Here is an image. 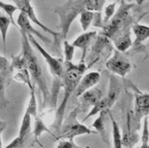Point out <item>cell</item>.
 I'll list each match as a JSON object with an SVG mask.
<instances>
[{"mask_svg":"<svg viewBox=\"0 0 149 148\" xmlns=\"http://www.w3.org/2000/svg\"><path fill=\"white\" fill-rule=\"evenodd\" d=\"M63 78H62V88H63V97L56 108L55 115H54V121L51 125V127L54 129V131L59 135L60 127H61L62 123L64 119V112H65V108L68 104V101L72 97L74 92L76 90L79 81L84 76V73L87 70V66L85 62L80 61L78 64H74V62H68L63 61ZM56 139V138H55Z\"/></svg>","mask_w":149,"mask_h":148,"instance_id":"6da1fadb","label":"cell"},{"mask_svg":"<svg viewBox=\"0 0 149 148\" xmlns=\"http://www.w3.org/2000/svg\"><path fill=\"white\" fill-rule=\"evenodd\" d=\"M22 53H23L24 57L26 59V66H27V70L29 72L31 79L33 80L34 85L37 84L39 87L40 91H41L42 95H43V102H42V107H46V105L49 102V96L50 92L48 91L47 83H46V79L44 76L43 72H42L41 66H40L39 59L34 53V50L32 48V45L30 44L28 37L25 33H22Z\"/></svg>","mask_w":149,"mask_h":148,"instance_id":"7a4b0ae2","label":"cell"},{"mask_svg":"<svg viewBox=\"0 0 149 148\" xmlns=\"http://www.w3.org/2000/svg\"><path fill=\"white\" fill-rule=\"evenodd\" d=\"M28 40H29L30 44L32 46L36 48L38 51L40 52L43 58L45 59L46 64L49 66L50 73L52 75V78H53V84H52V88L50 91V96H49V104L50 106L53 108L55 107L56 102H57V97L59 94V90L62 87V78H63V61L58 58L52 56L50 53H48V51H46L40 43L35 39V37L32 35H27Z\"/></svg>","mask_w":149,"mask_h":148,"instance_id":"3957f363","label":"cell"},{"mask_svg":"<svg viewBox=\"0 0 149 148\" xmlns=\"http://www.w3.org/2000/svg\"><path fill=\"white\" fill-rule=\"evenodd\" d=\"M133 6H134L133 3L128 4L126 2H122V5L118 8V10L103 27V31L102 33H100V35L106 37L108 40H113L122 33L130 30V25L132 22L130 15V8H132Z\"/></svg>","mask_w":149,"mask_h":148,"instance_id":"277c9868","label":"cell"},{"mask_svg":"<svg viewBox=\"0 0 149 148\" xmlns=\"http://www.w3.org/2000/svg\"><path fill=\"white\" fill-rule=\"evenodd\" d=\"M86 1H66L54 8V13L59 17V28L61 29L60 38L65 40L72 22L85 9Z\"/></svg>","mask_w":149,"mask_h":148,"instance_id":"5b68a950","label":"cell"},{"mask_svg":"<svg viewBox=\"0 0 149 148\" xmlns=\"http://www.w3.org/2000/svg\"><path fill=\"white\" fill-rule=\"evenodd\" d=\"M78 111H79V107H76L70 111L66 119H63V123L60 127L59 135L56 137L57 140H74V138L77 136L90 135V134L96 133L90 130L87 126L78 121Z\"/></svg>","mask_w":149,"mask_h":148,"instance_id":"8992f818","label":"cell"},{"mask_svg":"<svg viewBox=\"0 0 149 148\" xmlns=\"http://www.w3.org/2000/svg\"><path fill=\"white\" fill-rule=\"evenodd\" d=\"M15 5L17 7L19 11L24 13L27 17L29 19L30 22H32L33 24H35L36 26L40 28V29L43 30L45 33H48L53 37L54 39V42L55 44H57V47L59 48V45H60V32H55L53 30H51L50 28H48L47 26H45L39 19L37 17L36 15V13L34 10V7L33 5L31 4L30 1H15Z\"/></svg>","mask_w":149,"mask_h":148,"instance_id":"52a82bcc","label":"cell"},{"mask_svg":"<svg viewBox=\"0 0 149 148\" xmlns=\"http://www.w3.org/2000/svg\"><path fill=\"white\" fill-rule=\"evenodd\" d=\"M106 68L112 73L120 77H125L127 74L132 70V64L130 60L127 58L126 55L122 52L118 51L116 49L113 50V54L105 64Z\"/></svg>","mask_w":149,"mask_h":148,"instance_id":"ba28073f","label":"cell"},{"mask_svg":"<svg viewBox=\"0 0 149 148\" xmlns=\"http://www.w3.org/2000/svg\"><path fill=\"white\" fill-rule=\"evenodd\" d=\"M135 89V113H134V124L136 126L135 131L140 128L141 119L145 117H148L149 110V95L148 93H143L140 90Z\"/></svg>","mask_w":149,"mask_h":148,"instance_id":"9c48e42d","label":"cell"},{"mask_svg":"<svg viewBox=\"0 0 149 148\" xmlns=\"http://www.w3.org/2000/svg\"><path fill=\"white\" fill-rule=\"evenodd\" d=\"M100 78H101V75H100L99 72H90L88 74L84 75L81 78V80L79 81V83H78L72 96L74 98H79L83 93L92 89L93 86H95L97 83H99Z\"/></svg>","mask_w":149,"mask_h":148,"instance_id":"30bf717a","label":"cell"},{"mask_svg":"<svg viewBox=\"0 0 149 148\" xmlns=\"http://www.w3.org/2000/svg\"><path fill=\"white\" fill-rule=\"evenodd\" d=\"M15 23H17V29H19V31H21L22 33H25L26 35H32V36H34V37L36 36V37H38L43 42L50 41L49 38L46 37L43 34H41L38 30H36L35 28L32 26L31 22L29 21L27 15L24 13H22V11H19V17H17V20Z\"/></svg>","mask_w":149,"mask_h":148,"instance_id":"8fae6325","label":"cell"},{"mask_svg":"<svg viewBox=\"0 0 149 148\" xmlns=\"http://www.w3.org/2000/svg\"><path fill=\"white\" fill-rule=\"evenodd\" d=\"M105 96L104 92L101 89L98 88H92L90 90L86 91L85 93L79 97L80 98V107L82 110H86L89 107H93L98 101L101 100Z\"/></svg>","mask_w":149,"mask_h":148,"instance_id":"7c38bea8","label":"cell"},{"mask_svg":"<svg viewBox=\"0 0 149 148\" xmlns=\"http://www.w3.org/2000/svg\"><path fill=\"white\" fill-rule=\"evenodd\" d=\"M106 49H111L109 40L102 35H99L98 37H96L95 41H94L93 45H92L91 52L88 54V58L90 57L89 68H90V66L94 64L99 59L100 55L103 54V51Z\"/></svg>","mask_w":149,"mask_h":148,"instance_id":"4fadbf2b","label":"cell"},{"mask_svg":"<svg viewBox=\"0 0 149 148\" xmlns=\"http://www.w3.org/2000/svg\"><path fill=\"white\" fill-rule=\"evenodd\" d=\"M97 33L95 31L91 32H84L83 34H81L80 36H78L74 41L72 43V45L74 48H80L82 50V59L81 62H85L86 55L88 53V50H89V46L91 45L93 39L96 37Z\"/></svg>","mask_w":149,"mask_h":148,"instance_id":"5bb4252c","label":"cell"},{"mask_svg":"<svg viewBox=\"0 0 149 148\" xmlns=\"http://www.w3.org/2000/svg\"><path fill=\"white\" fill-rule=\"evenodd\" d=\"M122 91V82L120 79H118L113 75H110L109 77V88H108V92L106 96H104V99L107 104V108H111L113 104L116 102L118 96Z\"/></svg>","mask_w":149,"mask_h":148,"instance_id":"9a60e30c","label":"cell"},{"mask_svg":"<svg viewBox=\"0 0 149 148\" xmlns=\"http://www.w3.org/2000/svg\"><path fill=\"white\" fill-rule=\"evenodd\" d=\"M133 33L135 35V41L134 45L139 46L145 41V40L148 39L149 37V27L145 25H141V24H134L132 27Z\"/></svg>","mask_w":149,"mask_h":148,"instance_id":"2e32d148","label":"cell"},{"mask_svg":"<svg viewBox=\"0 0 149 148\" xmlns=\"http://www.w3.org/2000/svg\"><path fill=\"white\" fill-rule=\"evenodd\" d=\"M112 41L114 42V45H116V49L120 52H125L129 49V48L132 46V39H131V31L124 32L120 35H118L116 38H114Z\"/></svg>","mask_w":149,"mask_h":148,"instance_id":"e0dca14e","label":"cell"},{"mask_svg":"<svg viewBox=\"0 0 149 148\" xmlns=\"http://www.w3.org/2000/svg\"><path fill=\"white\" fill-rule=\"evenodd\" d=\"M108 110H102L98 113V117L95 121L92 124V127L97 131V133L100 134L103 142H105L106 144H108V142L106 141V131H105V117L107 114Z\"/></svg>","mask_w":149,"mask_h":148,"instance_id":"ac0fdd59","label":"cell"},{"mask_svg":"<svg viewBox=\"0 0 149 148\" xmlns=\"http://www.w3.org/2000/svg\"><path fill=\"white\" fill-rule=\"evenodd\" d=\"M34 124H35V125H34V129H33V131H32V132H33V135H34V138H35L36 142H38V143H39V138L41 137V135L44 133V132L53 135V133H52V132H50L49 128L45 125V123L43 121V119H42L39 115L35 117V121H34ZM54 138H55V136H54Z\"/></svg>","mask_w":149,"mask_h":148,"instance_id":"d6986e66","label":"cell"},{"mask_svg":"<svg viewBox=\"0 0 149 148\" xmlns=\"http://www.w3.org/2000/svg\"><path fill=\"white\" fill-rule=\"evenodd\" d=\"M6 85H7V72L0 73V108L4 109L8 104L6 99Z\"/></svg>","mask_w":149,"mask_h":148,"instance_id":"ffe728a7","label":"cell"},{"mask_svg":"<svg viewBox=\"0 0 149 148\" xmlns=\"http://www.w3.org/2000/svg\"><path fill=\"white\" fill-rule=\"evenodd\" d=\"M32 133V117L28 112L25 111L23 121H22V125L19 127V138H26L29 137L30 134Z\"/></svg>","mask_w":149,"mask_h":148,"instance_id":"44dd1931","label":"cell"},{"mask_svg":"<svg viewBox=\"0 0 149 148\" xmlns=\"http://www.w3.org/2000/svg\"><path fill=\"white\" fill-rule=\"evenodd\" d=\"M13 79H15V80L24 82L30 88V91L35 90V85L32 83L31 76H30V74H29V72H28L27 68L15 71V72H13Z\"/></svg>","mask_w":149,"mask_h":148,"instance_id":"7402d4cb","label":"cell"},{"mask_svg":"<svg viewBox=\"0 0 149 148\" xmlns=\"http://www.w3.org/2000/svg\"><path fill=\"white\" fill-rule=\"evenodd\" d=\"M110 119L112 124V144L113 148H124L123 147V141H122V133H120V128L118 124L113 119L112 115L109 113Z\"/></svg>","mask_w":149,"mask_h":148,"instance_id":"603a6c76","label":"cell"},{"mask_svg":"<svg viewBox=\"0 0 149 148\" xmlns=\"http://www.w3.org/2000/svg\"><path fill=\"white\" fill-rule=\"evenodd\" d=\"M11 25L10 21L7 17L0 15V34H1V39H2L3 49L4 52L6 51V39H7V33H8L9 26Z\"/></svg>","mask_w":149,"mask_h":148,"instance_id":"cb8c5ba5","label":"cell"},{"mask_svg":"<svg viewBox=\"0 0 149 148\" xmlns=\"http://www.w3.org/2000/svg\"><path fill=\"white\" fill-rule=\"evenodd\" d=\"M93 17H94V13L86 10V9H84V10L80 13V24H81L82 29H83L84 32H87L89 27L92 25Z\"/></svg>","mask_w":149,"mask_h":148,"instance_id":"d4e9b609","label":"cell"},{"mask_svg":"<svg viewBox=\"0 0 149 148\" xmlns=\"http://www.w3.org/2000/svg\"><path fill=\"white\" fill-rule=\"evenodd\" d=\"M0 8L2 9V10L7 15V17H8L9 21H10L11 25L17 27V23H15V19H13V15H15V11L19 10L17 7L15 6V4H11V3H5V2H2V1H0Z\"/></svg>","mask_w":149,"mask_h":148,"instance_id":"484cf974","label":"cell"},{"mask_svg":"<svg viewBox=\"0 0 149 148\" xmlns=\"http://www.w3.org/2000/svg\"><path fill=\"white\" fill-rule=\"evenodd\" d=\"M23 68H27V66H26V59L21 51L17 55H15V56L13 55V61H11V64H10V71L11 72H15V71L23 70Z\"/></svg>","mask_w":149,"mask_h":148,"instance_id":"4316f807","label":"cell"},{"mask_svg":"<svg viewBox=\"0 0 149 148\" xmlns=\"http://www.w3.org/2000/svg\"><path fill=\"white\" fill-rule=\"evenodd\" d=\"M37 110H38L37 99H36L35 90H34V91H31L29 102H28L27 108H26V112H28L31 117H33L34 119H35L36 117H38V111Z\"/></svg>","mask_w":149,"mask_h":148,"instance_id":"83f0119b","label":"cell"},{"mask_svg":"<svg viewBox=\"0 0 149 148\" xmlns=\"http://www.w3.org/2000/svg\"><path fill=\"white\" fill-rule=\"evenodd\" d=\"M104 5H105V1H95V0L86 1L85 9L92 13H101Z\"/></svg>","mask_w":149,"mask_h":148,"instance_id":"f1b7e54d","label":"cell"},{"mask_svg":"<svg viewBox=\"0 0 149 148\" xmlns=\"http://www.w3.org/2000/svg\"><path fill=\"white\" fill-rule=\"evenodd\" d=\"M74 49L76 48L66 40H63V53H64V61L72 62V58L74 55Z\"/></svg>","mask_w":149,"mask_h":148,"instance_id":"f546056e","label":"cell"},{"mask_svg":"<svg viewBox=\"0 0 149 148\" xmlns=\"http://www.w3.org/2000/svg\"><path fill=\"white\" fill-rule=\"evenodd\" d=\"M116 4H118L116 2H113L105 6V8H104V17H102V20H103V27L109 22V20L111 19L114 13H116Z\"/></svg>","mask_w":149,"mask_h":148,"instance_id":"4dcf8cb0","label":"cell"},{"mask_svg":"<svg viewBox=\"0 0 149 148\" xmlns=\"http://www.w3.org/2000/svg\"><path fill=\"white\" fill-rule=\"evenodd\" d=\"M28 139H29V137H26V138L17 137L15 139H13L5 148H25L26 145H27Z\"/></svg>","mask_w":149,"mask_h":148,"instance_id":"1f68e13d","label":"cell"},{"mask_svg":"<svg viewBox=\"0 0 149 148\" xmlns=\"http://www.w3.org/2000/svg\"><path fill=\"white\" fill-rule=\"evenodd\" d=\"M56 148H90V147H81L74 143V140H59Z\"/></svg>","mask_w":149,"mask_h":148,"instance_id":"d6a6232c","label":"cell"},{"mask_svg":"<svg viewBox=\"0 0 149 148\" xmlns=\"http://www.w3.org/2000/svg\"><path fill=\"white\" fill-rule=\"evenodd\" d=\"M10 70V64L5 56L0 54V73H6Z\"/></svg>","mask_w":149,"mask_h":148,"instance_id":"836d02e7","label":"cell"},{"mask_svg":"<svg viewBox=\"0 0 149 148\" xmlns=\"http://www.w3.org/2000/svg\"><path fill=\"white\" fill-rule=\"evenodd\" d=\"M92 26H93V27L103 28V20H102L101 13H94V17H93V22H92Z\"/></svg>","mask_w":149,"mask_h":148,"instance_id":"e575fe53","label":"cell"},{"mask_svg":"<svg viewBox=\"0 0 149 148\" xmlns=\"http://www.w3.org/2000/svg\"><path fill=\"white\" fill-rule=\"evenodd\" d=\"M7 127V123L4 121H0V133L2 134V132L4 131L5 129H6Z\"/></svg>","mask_w":149,"mask_h":148,"instance_id":"d590c367","label":"cell"},{"mask_svg":"<svg viewBox=\"0 0 149 148\" xmlns=\"http://www.w3.org/2000/svg\"><path fill=\"white\" fill-rule=\"evenodd\" d=\"M0 148H3L2 147V140H1V133H0Z\"/></svg>","mask_w":149,"mask_h":148,"instance_id":"8d00e7d4","label":"cell"}]
</instances>
